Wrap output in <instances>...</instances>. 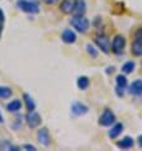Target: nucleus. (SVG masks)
Listing matches in <instances>:
<instances>
[{
	"mask_svg": "<svg viewBox=\"0 0 142 151\" xmlns=\"http://www.w3.org/2000/svg\"><path fill=\"white\" fill-rule=\"evenodd\" d=\"M70 23H71V26L80 33L87 32V29H89V27H90L89 19L85 18L84 15H74L72 18L70 19Z\"/></svg>",
	"mask_w": 142,
	"mask_h": 151,
	"instance_id": "1",
	"label": "nucleus"
},
{
	"mask_svg": "<svg viewBox=\"0 0 142 151\" xmlns=\"http://www.w3.org/2000/svg\"><path fill=\"white\" fill-rule=\"evenodd\" d=\"M16 8L28 14H36L39 12L38 3L31 1V0H16Z\"/></svg>",
	"mask_w": 142,
	"mask_h": 151,
	"instance_id": "2",
	"label": "nucleus"
},
{
	"mask_svg": "<svg viewBox=\"0 0 142 151\" xmlns=\"http://www.w3.org/2000/svg\"><path fill=\"white\" fill-rule=\"evenodd\" d=\"M131 52L136 57L142 56V28L137 29L135 33V37H133V41L131 45Z\"/></svg>",
	"mask_w": 142,
	"mask_h": 151,
	"instance_id": "3",
	"label": "nucleus"
},
{
	"mask_svg": "<svg viewBox=\"0 0 142 151\" xmlns=\"http://www.w3.org/2000/svg\"><path fill=\"white\" fill-rule=\"evenodd\" d=\"M114 122H115V114L113 113V111L108 109V108L104 109V112L99 117V124L108 127V126H112Z\"/></svg>",
	"mask_w": 142,
	"mask_h": 151,
	"instance_id": "4",
	"label": "nucleus"
},
{
	"mask_svg": "<svg viewBox=\"0 0 142 151\" xmlns=\"http://www.w3.org/2000/svg\"><path fill=\"white\" fill-rule=\"evenodd\" d=\"M124 47H126V38L123 36H115L112 42V51H113L115 55H120L124 51Z\"/></svg>",
	"mask_w": 142,
	"mask_h": 151,
	"instance_id": "5",
	"label": "nucleus"
},
{
	"mask_svg": "<svg viewBox=\"0 0 142 151\" xmlns=\"http://www.w3.org/2000/svg\"><path fill=\"white\" fill-rule=\"evenodd\" d=\"M26 121L29 128H37L42 122V118L37 112L34 111H29V113L26 116Z\"/></svg>",
	"mask_w": 142,
	"mask_h": 151,
	"instance_id": "6",
	"label": "nucleus"
},
{
	"mask_svg": "<svg viewBox=\"0 0 142 151\" xmlns=\"http://www.w3.org/2000/svg\"><path fill=\"white\" fill-rule=\"evenodd\" d=\"M37 140H38L41 145L46 146V147H48L51 145V135H49L48 129L46 127L38 129V132H37Z\"/></svg>",
	"mask_w": 142,
	"mask_h": 151,
	"instance_id": "7",
	"label": "nucleus"
},
{
	"mask_svg": "<svg viewBox=\"0 0 142 151\" xmlns=\"http://www.w3.org/2000/svg\"><path fill=\"white\" fill-rule=\"evenodd\" d=\"M94 42H95V45L98 46V48L102 50L104 53H109V51H110L109 40H108L104 35H102V36H97V37L94 38Z\"/></svg>",
	"mask_w": 142,
	"mask_h": 151,
	"instance_id": "8",
	"label": "nucleus"
},
{
	"mask_svg": "<svg viewBox=\"0 0 142 151\" xmlns=\"http://www.w3.org/2000/svg\"><path fill=\"white\" fill-rule=\"evenodd\" d=\"M75 5H76V0H62L60 4V10L65 14L74 13Z\"/></svg>",
	"mask_w": 142,
	"mask_h": 151,
	"instance_id": "9",
	"label": "nucleus"
},
{
	"mask_svg": "<svg viewBox=\"0 0 142 151\" xmlns=\"http://www.w3.org/2000/svg\"><path fill=\"white\" fill-rule=\"evenodd\" d=\"M87 111H89L87 106H85L84 103H80V102H75L71 106V112H72L74 116H84L85 113H87Z\"/></svg>",
	"mask_w": 142,
	"mask_h": 151,
	"instance_id": "10",
	"label": "nucleus"
},
{
	"mask_svg": "<svg viewBox=\"0 0 142 151\" xmlns=\"http://www.w3.org/2000/svg\"><path fill=\"white\" fill-rule=\"evenodd\" d=\"M61 40L65 42V43H74L76 41V33H75L72 29H65L61 35Z\"/></svg>",
	"mask_w": 142,
	"mask_h": 151,
	"instance_id": "11",
	"label": "nucleus"
},
{
	"mask_svg": "<svg viewBox=\"0 0 142 151\" xmlns=\"http://www.w3.org/2000/svg\"><path fill=\"white\" fill-rule=\"evenodd\" d=\"M129 93L132 95L140 96L142 95V80H135L129 85Z\"/></svg>",
	"mask_w": 142,
	"mask_h": 151,
	"instance_id": "12",
	"label": "nucleus"
},
{
	"mask_svg": "<svg viewBox=\"0 0 142 151\" xmlns=\"http://www.w3.org/2000/svg\"><path fill=\"white\" fill-rule=\"evenodd\" d=\"M133 144H135V142H133V138L129 137V136H126V137H123L120 141L117 142V147H119L122 150H128V149L132 147Z\"/></svg>",
	"mask_w": 142,
	"mask_h": 151,
	"instance_id": "13",
	"label": "nucleus"
},
{
	"mask_svg": "<svg viewBox=\"0 0 142 151\" xmlns=\"http://www.w3.org/2000/svg\"><path fill=\"white\" fill-rule=\"evenodd\" d=\"M20 108H22V102L19 99H14L11 100L10 103L6 104V109L8 112H11V113H15V112H19Z\"/></svg>",
	"mask_w": 142,
	"mask_h": 151,
	"instance_id": "14",
	"label": "nucleus"
},
{
	"mask_svg": "<svg viewBox=\"0 0 142 151\" xmlns=\"http://www.w3.org/2000/svg\"><path fill=\"white\" fill-rule=\"evenodd\" d=\"M123 128H124V127H123L122 123H115L113 127L109 129V133H108V135H109L110 138H117V137L120 135V133H122Z\"/></svg>",
	"mask_w": 142,
	"mask_h": 151,
	"instance_id": "15",
	"label": "nucleus"
},
{
	"mask_svg": "<svg viewBox=\"0 0 142 151\" xmlns=\"http://www.w3.org/2000/svg\"><path fill=\"white\" fill-rule=\"evenodd\" d=\"M86 12V4L84 0H76V5L74 9V14L75 15H84Z\"/></svg>",
	"mask_w": 142,
	"mask_h": 151,
	"instance_id": "16",
	"label": "nucleus"
},
{
	"mask_svg": "<svg viewBox=\"0 0 142 151\" xmlns=\"http://www.w3.org/2000/svg\"><path fill=\"white\" fill-rule=\"evenodd\" d=\"M23 100H24V103H26V107H27L28 111H34L36 109L34 100H33V98L28 93H24L23 94Z\"/></svg>",
	"mask_w": 142,
	"mask_h": 151,
	"instance_id": "17",
	"label": "nucleus"
},
{
	"mask_svg": "<svg viewBox=\"0 0 142 151\" xmlns=\"http://www.w3.org/2000/svg\"><path fill=\"white\" fill-rule=\"evenodd\" d=\"M76 84H77V88L80 90H85V89H87V86H89L90 81H89V79H87V76H80V78L77 79Z\"/></svg>",
	"mask_w": 142,
	"mask_h": 151,
	"instance_id": "18",
	"label": "nucleus"
},
{
	"mask_svg": "<svg viewBox=\"0 0 142 151\" xmlns=\"http://www.w3.org/2000/svg\"><path fill=\"white\" fill-rule=\"evenodd\" d=\"M115 81H117V86L118 89H126L127 88V78L124 76V75H118V76L115 78Z\"/></svg>",
	"mask_w": 142,
	"mask_h": 151,
	"instance_id": "19",
	"label": "nucleus"
},
{
	"mask_svg": "<svg viewBox=\"0 0 142 151\" xmlns=\"http://www.w3.org/2000/svg\"><path fill=\"white\" fill-rule=\"evenodd\" d=\"M13 94V90L8 86H0V99H8Z\"/></svg>",
	"mask_w": 142,
	"mask_h": 151,
	"instance_id": "20",
	"label": "nucleus"
},
{
	"mask_svg": "<svg viewBox=\"0 0 142 151\" xmlns=\"http://www.w3.org/2000/svg\"><path fill=\"white\" fill-rule=\"evenodd\" d=\"M135 62L133 61H127L126 64H124L123 66H122V71L124 74H131L133 70H135Z\"/></svg>",
	"mask_w": 142,
	"mask_h": 151,
	"instance_id": "21",
	"label": "nucleus"
},
{
	"mask_svg": "<svg viewBox=\"0 0 142 151\" xmlns=\"http://www.w3.org/2000/svg\"><path fill=\"white\" fill-rule=\"evenodd\" d=\"M86 51L89 52V55H90L91 57H94V58L98 56V51L94 48V46H91L90 43H89V45H86Z\"/></svg>",
	"mask_w": 142,
	"mask_h": 151,
	"instance_id": "22",
	"label": "nucleus"
},
{
	"mask_svg": "<svg viewBox=\"0 0 142 151\" xmlns=\"http://www.w3.org/2000/svg\"><path fill=\"white\" fill-rule=\"evenodd\" d=\"M20 127H22V118H19V117H16L14 123H13V128L14 129H20Z\"/></svg>",
	"mask_w": 142,
	"mask_h": 151,
	"instance_id": "23",
	"label": "nucleus"
},
{
	"mask_svg": "<svg viewBox=\"0 0 142 151\" xmlns=\"http://www.w3.org/2000/svg\"><path fill=\"white\" fill-rule=\"evenodd\" d=\"M23 149L24 150H28V151H36V146H33V145H29V144H26V145H23Z\"/></svg>",
	"mask_w": 142,
	"mask_h": 151,
	"instance_id": "24",
	"label": "nucleus"
},
{
	"mask_svg": "<svg viewBox=\"0 0 142 151\" xmlns=\"http://www.w3.org/2000/svg\"><path fill=\"white\" fill-rule=\"evenodd\" d=\"M43 1L47 4V5H53V4H56L58 0H43Z\"/></svg>",
	"mask_w": 142,
	"mask_h": 151,
	"instance_id": "25",
	"label": "nucleus"
},
{
	"mask_svg": "<svg viewBox=\"0 0 142 151\" xmlns=\"http://www.w3.org/2000/svg\"><path fill=\"white\" fill-rule=\"evenodd\" d=\"M5 20V14H4L3 9H0V23H3Z\"/></svg>",
	"mask_w": 142,
	"mask_h": 151,
	"instance_id": "26",
	"label": "nucleus"
},
{
	"mask_svg": "<svg viewBox=\"0 0 142 151\" xmlns=\"http://www.w3.org/2000/svg\"><path fill=\"white\" fill-rule=\"evenodd\" d=\"M138 144H140V146L142 147V136H140V137H138Z\"/></svg>",
	"mask_w": 142,
	"mask_h": 151,
	"instance_id": "27",
	"label": "nucleus"
},
{
	"mask_svg": "<svg viewBox=\"0 0 142 151\" xmlns=\"http://www.w3.org/2000/svg\"><path fill=\"white\" fill-rule=\"evenodd\" d=\"M4 122V119H3V116H1V113H0V123H3Z\"/></svg>",
	"mask_w": 142,
	"mask_h": 151,
	"instance_id": "28",
	"label": "nucleus"
},
{
	"mask_svg": "<svg viewBox=\"0 0 142 151\" xmlns=\"http://www.w3.org/2000/svg\"><path fill=\"white\" fill-rule=\"evenodd\" d=\"M1 32H3V27L0 26V37H1Z\"/></svg>",
	"mask_w": 142,
	"mask_h": 151,
	"instance_id": "29",
	"label": "nucleus"
}]
</instances>
